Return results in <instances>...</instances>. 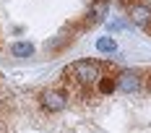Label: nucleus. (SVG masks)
Masks as SVG:
<instances>
[{"label":"nucleus","mask_w":151,"mask_h":133,"mask_svg":"<svg viewBox=\"0 0 151 133\" xmlns=\"http://www.w3.org/2000/svg\"><path fill=\"white\" fill-rule=\"evenodd\" d=\"M104 63H99V60H76V63H70L65 71H63V78H70V81H76V84H86V86H91V84H96L99 81V76L104 73Z\"/></svg>","instance_id":"obj_1"},{"label":"nucleus","mask_w":151,"mask_h":133,"mask_svg":"<svg viewBox=\"0 0 151 133\" xmlns=\"http://www.w3.org/2000/svg\"><path fill=\"white\" fill-rule=\"evenodd\" d=\"M42 107H45L47 112H63L65 107H68V91H63V89H50L42 94Z\"/></svg>","instance_id":"obj_2"},{"label":"nucleus","mask_w":151,"mask_h":133,"mask_svg":"<svg viewBox=\"0 0 151 133\" xmlns=\"http://www.w3.org/2000/svg\"><path fill=\"white\" fill-rule=\"evenodd\" d=\"M128 16H130V21H133L136 26H141V29H149L151 26V8L143 0L130 3V5H128Z\"/></svg>","instance_id":"obj_3"},{"label":"nucleus","mask_w":151,"mask_h":133,"mask_svg":"<svg viewBox=\"0 0 151 133\" xmlns=\"http://www.w3.org/2000/svg\"><path fill=\"white\" fill-rule=\"evenodd\" d=\"M107 8H109V0H94V3H91V8L86 11V18H83L81 29H89V26L102 24V21H104V16H107Z\"/></svg>","instance_id":"obj_4"},{"label":"nucleus","mask_w":151,"mask_h":133,"mask_svg":"<svg viewBox=\"0 0 151 133\" xmlns=\"http://www.w3.org/2000/svg\"><path fill=\"white\" fill-rule=\"evenodd\" d=\"M115 81H117V89L122 94H133L141 89V73L138 71H120L115 76Z\"/></svg>","instance_id":"obj_5"},{"label":"nucleus","mask_w":151,"mask_h":133,"mask_svg":"<svg viewBox=\"0 0 151 133\" xmlns=\"http://www.w3.org/2000/svg\"><path fill=\"white\" fill-rule=\"evenodd\" d=\"M73 31H81V29L76 26ZM73 31H65V34H58L55 39H50V42H47V50H52V52H58V50H63L65 44H70V42L76 39V37H73Z\"/></svg>","instance_id":"obj_6"},{"label":"nucleus","mask_w":151,"mask_h":133,"mask_svg":"<svg viewBox=\"0 0 151 133\" xmlns=\"http://www.w3.org/2000/svg\"><path fill=\"white\" fill-rule=\"evenodd\" d=\"M94 89L99 91V97H104V94H112L115 89H117V81H115V76H99V81L94 84Z\"/></svg>","instance_id":"obj_7"},{"label":"nucleus","mask_w":151,"mask_h":133,"mask_svg":"<svg viewBox=\"0 0 151 133\" xmlns=\"http://www.w3.org/2000/svg\"><path fill=\"white\" fill-rule=\"evenodd\" d=\"M11 55H16V58H31L34 55V44L31 42H13L11 44Z\"/></svg>","instance_id":"obj_8"},{"label":"nucleus","mask_w":151,"mask_h":133,"mask_svg":"<svg viewBox=\"0 0 151 133\" xmlns=\"http://www.w3.org/2000/svg\"><path fill=\"white\" fill-rule=\"evenodd\" d=\"M96 50H99V52H104V55H112V52L117 50V42H115L112 37H102V39L96 42Z\"/></svg>","instance_id":"obj_9"},{"label":"nucleus","mask_w":151,"mask_h":133,"mask_svg":"<svg viewBox=\"0 0 151 133\" xmlns=\"http://www.w3.org/2000/svg\"><path fill=\"white\" fill-rule=\"evenodd\" d=\"M122 26H125L122 21H107V29H109V31H120Z\"/></svg>","instance_id":"obj_10"},{"label":"nucleus","mask_w":151,"mask_h":133,"mask_svg":"<svg viewBox=\"0 0 151 133\" xmlns=\"http://www.w3.org/2000/svg\"><path fill=\"white\" fill-rule=\"evenodd\" d=\"M141 84H146V89H151V73L146 76V78H143V81H141Z\"/></svg>","instance_id":"obj_11"},{"label":"nucleus","mask_w":151,"mask_h":133,"mask_svg":"<svg viewBox=\"0 0 151 133\" xmlns=\"http://www.w3.org/2000/svg\"><path fill=\"white\" fill-rule=\"evenodd\" d=\"M149 31H151V26H149Z\"/></svg>","instance_id":"obj_12"}]
</instances>
